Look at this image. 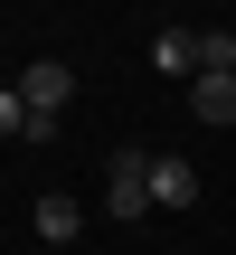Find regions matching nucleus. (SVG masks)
Returning a JSON list of instances; mask_svg holds the SVG:
<instances>
[{"label":"nucleus","instance_id":"0eeeda50","mask_svg":"<svg viewBox=\"0 0 236 255\" xmlns=\"http://www.w3.org/2000/svg\"><path fill=\"white\" fill-rule=\"evenodd\" d=\"M38 132V114H28V95L19 85H0V142H28Z\"/></svg>","mask_w":236,"mask_h":255},{"label":"nucleus","instance_id":"423d86ee","mask_svg":"<svg viewBox=\"0 0 236 255\" xmlns=\"http://www.w3.org/2000/svg\"><path fill=\"white\" fill-rule=\"evenodd\" d=\"M38 237H47V246H76V237H85V208L47 189V199H38Z\"/></svg>","mask_w":236,"mask_h":255},{"label":"nucleus","instance_id":"20e7f679","mask_svg":"<svg viewBox=\"0 0 236 255\" xmlns=\"http://www.w3.org/2000/svg\"><path fill=\"white\" fill-rule=\"evenodd\" d=\"M151 208H199V170L180 151H151Z\"/></svg>","mask_w":236,"mask_h":255},{"label":"nucleus","instance_id":"7ed1b4c3","mask_svg":"<svg viewBox=\"0 0 236 255\" xmlns=\"http://www.w3.org/2000/svg\"><path fill=\"white\" fill-rule=\"evenodd\" d=\"M151 66L170 85H199V28H151Z\"/></svg>","mask_w":236,"mask_h":255},{"label":"nucleus","instance_id":"f257e3e1","mask_svg":"<svg viewBox=\"0 0 236 255\" xmlns=\"http://www.w3.org/2000/svg\"><path fill=\"white\" fill-rule=\"evenodd\" d=\"M19 95H28L38 123H57V114L76 104V66H66V57H28V66H19Z\"/></svg>","mask_w":236,"mask_h":255},{"label":"nucleus","instance_id":"f03ea898","mask_svg":"<svg viewBox=\"0 0 236 255\" xmlns=\"http://www.w3.org/2000/svg\"><path fill=\"white\" fill-rule=\"evenodd\" d=\"M104 208L114 218H142L151 208V151H114L104 161Z\"/></svg>","mask_w":236,"mask_h":255},{"label":"nucleus","instance_id":"39448f33","mask_svg":"<svg viewBox=\"0 0 236 255\" xmlns=\"http://www.w3.org/2000/svg\"><path fill=\"white\" fill-rule=\"evenodd\" d=\"M189 114H199L208 132H236V76H199V85H189Z\"/></svg>","mask_w":236,"mask_h":255}]
</instances>
